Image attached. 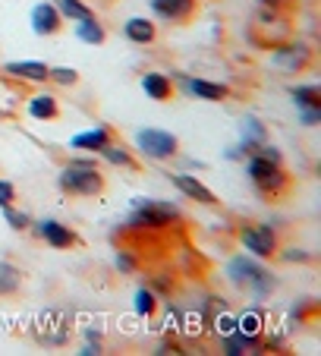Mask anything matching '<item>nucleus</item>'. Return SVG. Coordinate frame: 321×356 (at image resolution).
I'll return each mask as SVG.
<instances>
[{
  "mask_svg": "<svg viewBox=\"0 0 321 356\" xmlns=\"http://www.w3.org/2000/svg\"><path fill=\"white\" fill-rule=\"evenodd\" d=\"M227 281L240 290H249L255 302H261L271 290H274V277L268 275V268H261L255 259L249 256H233L227 262Z\"/></svg>",
  "mask_w": 321,
  "mask_h": 356,
  "instance_id": "obj_1",
  "label": "nucleus"
},
{
  "mask_svg": "<svg viewBox=\"0 0 321 356\" xmlns=\"http://www.w3.org/2000/svg\"><path fill=\"white\" fill-rule=\"evenodd\" d=\"M63 193L69 195H101L104 193V177L94 161H69L57 177Z\"/></svg>",
  "mask_w": 321,
  "mask_h": 356,
  "instance_id": "obj_2",
  "label": "nucleus"
},
{
  "mask_svg": "<svg viewBox=\"0 0 321 356\" xmlns=\"http://www.w3.org/2000/svg\"><path fill=\"white\" fill-rule=\"evenodd\" d=\"M246 174H249V180L255 183V189H258L261 195H268V199L283 195V193H287V186H290V180H287V174H283L281 161L265 158V155H252V158H249Z\"/></svg>",
  "mask_w": 321,
  "mask_h": 356,
  "instance_id": "obj_3",
  "label": "nucleus"
},
{
  "mask_svg": "<svg viewBox=\"0 0 321 356\" xmlns=\"http://www.w3.org/2000/svg\"><path fill=\"white\" fill-rule=\"evenodd\" d=\"M180 218V209L170 202L158 199H135V211L129 215V227L133 230H160Z\"/></svg>",
  "mask_w": 321,
  "mask_h": 356,
  "instance_id": "obj_4",
  "label": "nucleus"
},
{
  "mask_svg": "<svg viewBox=\"0 0 321 356\" xmlns=\"http://www.w3.org/2000/svg\"><path fill=\"white\" fill-rule=\"evenodd\" d=\"M135 148H139L145 158H154V161H167V158L176 155V136L164 133V129H139L135 133Z\"/></svg>",
  "mask_w": 321,
  "mask_h": 356,
  "instance_id": "obj_5",
  "label": "nucleus"
},
{
  "mask_svg": "<svg viewBox=\"0 0 321 356\" xmlns=\"http://www.w3.org/2000/svg\"><path fill=\"white\" fill-rule=\"evenodd\" d=\"M240 243L252 252L255 259H271L277 256V234L268 224H242L240 227Z\"/></svg>",
  "mask_w": 321,
  "mask_h": 356,
  "instance_id": "obj_6",
  "label": "nucleus"
},
{
  "mask_svg": "<svg viewBox=\"0 0 321 356\" xmlns=\"http://www.w3.org/2000/svg\"><path fill=\"white\" fill-rule=\"evenodd\" d=\"M271 63L287 73H299L312 63V47L302 41H290V44H277V51H271Z\"/></svg>",
  "mask_w": 321,
  "mask_h": 356,
  "instance_id": "obj_7",
  "label": "nucleus"
},
{
  "mask_svg": "<svg viewBox=\"0 0 321 356\" xmlns=\"http://www.w3.org/2000/svg\"><path fill=\"white\" fill-rule=\"evenodd\" d=\"M35 234L41 236L44 243H51L54 249H69L76 243V234L67 227V224L54 221V218H47V221H38L35 224Z\"/></svg>",
  "mask_w": 321,
  "mask_h": 356,
  "instance_id": "obj_8",
  "label": "nucleus"
},
{
  "mask_svg": "<svg viewBox=\"0 0 321 356\" xmlns=\"http://www.w3.org/2000/svg\"><path fill=\"white\" fill-rule=\"evenodd\" d=\"M180 86L186 88V95H192V98H201V101H224L230 95V88L221 86V82L189 79V76H180Z\"/></svg>",
  "mask_w": 321,
  "mask_h": 356,
  "instance_id": "obj_9",
  "label": "nucleus"
},
{
  "mask_svg": "<svg viewBox=\"0 0 321 356\" xmlns=\"http://www.w3.org/2000/svg\"><path fill=\"white\" fill-rule=\"evenodd\" d=\"M170 180H174V186L180 189V193L186 195V199L201 202V205H214V202H217V199H214V193H211V189H208L201 180H195L192 174H174V177H170Z\"/></svg>",
  "mask_w": 321,
  "mask_h": 356,
  "instance_id": "obj_10",
  "label": "nucleus"
},
{
  "mask_svg": "<svg viewBox=\"0 0 321 356\" xmlns=\"http://www.w3.org/2000/svg\"><path fill=\"white\" fill-rule=\"evenodd\" d=\"M154 16L167 22H183L195 13V0H151Z\"/></svg>",
  "mask_w": 321,
  "mask_h": 356,
  "instance_id": "obj_11",
  "label": "nucleus"
},
{
  "mask_svg": "<svg viewBox=\"0 0 321 356\" xmlns=\"http://www.w3.org/2000/svg\"><path fill=\"white\" fill-rule=\"evenodd\" d=\"M240 133H242V145H240L242 155H255L261 142H268V129L258 117H242Z\"/></svg>",
  "mask_w": 321,
  "mask_h": 356,
  "instance_id": "obj_12",
  "label": "nucleus"
},
{
  "mask_svg": "<svg viewBox=\"0 0 321 356\" xmlns=\"http://www.w3.org/2000/svg\"><path fill=\"white\" fill-rule=\"evenodd\" d=\"M60 26H63V16H60V10L54 7V3H38V7L32 10V29L38 35L60 32Z\"/></svg>",
  "mask_w": 321,
  "mask_h": 356,
  "instance_id": "obj_13",
  "label": "nucleus"
},
{
  "mask_svg": "<svg viewBox=\"0 0 321 356\" xmlns=\"http://www.w3.org/2000/svg\"><path fill=\"white\" fill-rule=\"evenodd\" d=\"M3 73L13 76V79H22V82H44L51 67H44V63H38V60H10L7 67H3Z\"/></svg>",
  "mask_w": 321,
  "mask_h": 356,
  "instance_id": "obj_14",
  "label": "nucleus"
},
{
  "mask_svg": "<svg viewBox=\"0 0 321 356\" xmlns=\"http://www.w3.org/2000/svg\"><path fill=\"white\" fill-rule=\"evenodd\" d=\"M110 142V129L107 127H94V129H85V133H76L69 139L73 148H85V152H101V148Z\"/></svg>",
  "mask_w": 321,
  "mask_h": 356,
  "instance_id": "obj_15",
  "label": "nucleus"
},
{
  "mask_svg": "<svg viewBox=\"0 0 321 356\" xmlns=\"http://www.w3.org/2000/svg\"><path fill=\"white\" fill-rule=\"evenodd\" d=\"M142 92H145L151 101H167L170 92H174V82H170L164 73H145L142 76Z\"/></svg>",
  "mask_w": 321,
  "mask_h": 356,
  "instance_id": "obj_16",
  "label": "nucleus"
},
{
  "mask_svg": "<svg viewBox=\"0 0 321 356\" xmlns=\"http://www.w3.org/2000/svg\"><path fill=\"white\" fill-rule=\"evenodd\" d=\"M123 35H126L133 44H151L158 32H154V22H151V19L133 16V19H126V26H123Z\"/></svg>",
  "mask_w": 321,
  "mask_h": 356,
  "instance_id": "obj_17",
  "label": "nucleus"
},
{
  "mask_svg": "<svg viewBox=\"0 0 321 356\" xmlns=\"http://www.w3.org/2000/svg\"><path fill=\"white\" fill-rule=\"evenodd\" d=\"M28 114H32L35 120H54V117L60 114V108H57V98H54L51 92L32 95V98H28Z\"/></svg>",
  "mask_w": 321,
  "mask_h": 356,
  "instance_id": "obj_18",
  "label": "nucleus"
},
{
  "mask_svg": "<svg viewBox=\"0 0 321 356\" xmlns=\"http://www.w3.org/2000/svg\"><path fill=\"white\" fill-rule=\"evenodd\" d=\"M255 347H258V337H252V334H242V331H230V334L224 337V353H227V356H242V353H252Z\"/></svg>",
  "mask_w": 321,
  "mask_h": 356,
  "instance_id": "obj_19",
  "label": "nucleus"
},
{
  "mask_svg": "<svg viewBox=\"0 0 321 356\" xmlns=\"http://www.w3.org/2000/svg\"><path fill=\"white\" fill-rule=\"evenodd\" d=\"M98 155L104 158L107 164H117V168H126V170H135V168H139V164H135V158L129 155V152H126V148H123V145H117L114 139L107 142V145L101 148Z\"/></svg>",
  "mask_w": 321,
  "mask_h": 356,
  "instance_id": "obj_20",
  "label": "nucleus"
},
{
  "mask_svg": "<svg viewBox=\"0 0 321 356\" xmlns=\"http://www.w3.org/2000/svg\"><path fill=\"white\" fill-rule=\"evenodd\" d=\"M76 35H79L85 44H104V26H101L94 16H88V19H82V22H76Z\"/></svg>",
  "mask_w": 321,
  "mask_h": 356,
  "instance_id": "obj_21",
  "label": "nucleus"
},
{
  "mask_svg": "<svg viewBox=\"0 0 321 356\" xmlns=\"http://www.w3.org/2000/svg\"><path fill=\"white\" fill-rule=\"evenodd\" d=\"M290 98H293L296 108H321L318 86H293L290 88Z\"/></svg>",
  "mask_w": 321,
  "mask_h": 356,
  "instance_id": "obj_22",
  "label": "nucleus"
},
{
  "mask_svg": "<svg viewBox=\"0 0 321 356\" xmlns=\"http://www.w3.org/2000/svg\"><path fill=\"white\" fill-rule=\"evenodd\" d=\"M54 7L60 10V16L69 22H82V19H88V16H94L82 0H54Z\"/></svg>",
  "mask_w": 321,
  "mask_h": 356,
  "instance_id": "obj_23",
  "label": "nucleus"
},
{
  "mask_svg": "<svg viewBox=\"0 0 321 356\" xmlns=\"http://www.w3.org/2000/svg\"><path fill=\"white\" fill-rule=\"evenodd\" d=\"M19 268L10 262H0V296H7V293H16L19 290Z\"/></svg>",
  "mask_w": 321,
  "mask_h": 356,
  "instance_id": "obj_24",
  "label": "nucleus"
},
{
  "mask_svg": "<svg viewBox=\"0 0 321 356\" xmlns=\"http://www.w3.org/2000/svg\"><path fill=\"white\" fill-rule=\"evenodd\" d=\"M154 309H158V296L148 287L135 290V312H139V316H154Z\"/></svg>",
  "mask_w": 321,
  "mask_h": 356,
  "instance_id": "obj_25",
  "label": "nucleus"
},
{
  "mask_svg": "<svg viewBox=\"0 0 321 356\" xmlns=\"http://www.w3.org/2000/svg\"><path fill=\"white\" fill-rule=\"evenodd\" d=\"M236 331L258 337L261 334V316H258V312H242V316L236 318Z\"/></svg>",
  "mask_w": 321,
  "mask_h": 356,
  "instance_id": "obj_26",
  "label": "nucleus"
},
{
  "mask_svg": "<svg viewBox=\"0 0 321 356\" xmlns=\"http://www.w3.org/2000/svg\"><path fill=\"white\" fill-rule=\"evenodd\" d=\"M3 218H7V224L13 230H26L28 224H32V218H28L26 211H16L13 205H3Z\"/></svg>",
  "mask_w": 321,
  "mask_h": 356,
  "instance_id": "obj_27",
  "label": "nucleus"
},
{
  "mask_svg": "<svg viewBox=\"0 0 321 356\" xmlns=\"http://www.w3.org/2000/svg\"><path fill=\"white\" fill-rule=\"evenodd\" d=\"M47 79H54L57 86H76V82H79V73H76V70H69V67H57V70H51V73H47Z\"/></svg>",
  "mask_w": 321,
  "mask_h": 356,
  "instance_id": "obj_28",
  "label": "nucleus"
},
{
  "mask_svg": "<svg viewBox=\"0 0 321 356\" xmlns=\"http://www.w3.org/2000/svg\"><path fill=\"white\" fill-rule=\"evenodd\" d=\"M299 120H302V127H318L321 108H299Z\"/></svg>",
  "mask_w": 321,
  "mask_h": 356,
  "instance_id": "obj_29",
  "label": "nucleus"
},
{
  "mask_svg": "<svg viewBox=\"0 0 321 356\" xmlns=\"http://www.w3.org/2000/svg\"><path fill=\"white\" fill-rule=\"evenodd\" d=\"M13 199H16V186L10 180H0V209H3V205H13Z\"/></svg>",
  "mask_w": 321,
  "mask_h": 356,
  "instance_id": "obj_30",
  "label": "nucleus"
},
{
  "mask_svg": "<svg viewBox=\"0 0 321 356\" xmlns=\"http://www.w3.org/2000/svg\"><path fill=\"white\" fill-rule=\"evenodd\" d=\"M114 265H117V268L123 271V275H133V271H135V262H133V256H129V252H123V249H120V252H117Z\"/></svg>",
  "mask_w": 321,
  "mask_h": 356,
  "instance_id": "obj_31",
  "label": "nucleus"
},
{
  "mask_svg": "<svg viewBox=\"0 0 321 356\" xmlns=\"http://www.w3.org/2000/svg\"><path fill=\"white\" fill-rule=\"evenodd\" d=\"M79 353H82V356H98V353H101V343H98V341H94V343H92V341H88V343H85V347H82V350H79Z\"/></svg>",
  "mask_w": 321,
  "mask_h": 356,
  "instance_id": "obj_32",
  "label": "nucleus"
},
{
  "mask_svg": "<svg viewBox=\"0 0 321 356\" xmlns=\"http://www.w3.org/2000/svg\"><path fill=\"white\" fill-rule=\"evenodd\" d=\"M283 259H287V262H308L312 256H308V252H287Z\"/></svg>",
  "mask_w": 321,
  "mask_h": 356,
  "instance_id": "obj_33",
  "label": "nucleus"
},
{
  "mask_svg": "<svg viewBox=\"0 0 321 356\" xmlns=\"http://www.w3.org/2000/svg\"><path fill=\"white\" fill-rule=\"evenodd\" d=\"M261 3H265V7H268V3H271V7H274V3H281V0H261Z\"/></svg>",
  "mask_w": 321,
  "mask_h": 356,
  "instance_id": "obj_34",
  "label": "nucleus"
}]
</instances>
